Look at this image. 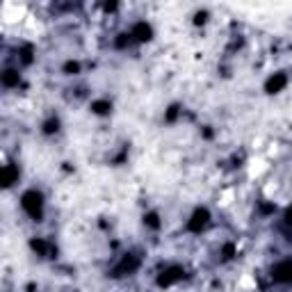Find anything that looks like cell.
<instances>
[{
	"label": "cell",
	"mask_w": 292,
	"mask_h": 292,
	"mask_svg": "<svg viewBox=\"0 0 292 292\" xmlns=\"http://www.w3.org/2000/svg\"><path fill=\"white\" fill-rule=\"evenodd\" d=\"M21 205H23V210L28 212L32 219H41V215H44V196L39 192H34V190L23 194Z\"/></svg>",
	"instance_id": "obj_1"
},
{
	"label": "cell",
	"mask_w": 292,
	"mask_h": 292,
	"mask_svg": "<svg viewBox=\"0 0 292 292\" xmlns=\"http://www.w3.org/2000/svg\"><path fill=\"white\" fill-rule=\"evenodd\" d=\"M151 34H153V30H151V25H146V23H137L130 32V37H135L137 41H149Z\"/></svg>",
	"instance_id": "obj_6"
},
{
	"label": "cell",
	"mask_w": 292,
	"mask_h": 292,
	"mask_svg": "<svg viewBox=\"0 0 292 292\" xmlns=\"http://www.w3.org/2000/svg\"><path fill=\"white\" fill-rule=\"evenodd\" d=\"M32 249H34L37 254H41V256H46L50 251L48 242H44V240H32Z\"/></svg>",
	"instance_id": "obj_10"
},
{
	"label": "cell",
	"mask_w": 292,
	"mask_h": 292,
	"mask_svg": "<svg viewBox=\"0 0 292 292\" xmlns=\"http://www.w3.org/2000/svg\"><path fill=\"white\" fill-rule=\"evenodd\" d=\"M144 222H146L151 228H158V226H160V222H158V215H153V212H151V215H146V217H144Z\"/></svg>",
	"instance_id": "obj_12"
},
{
	"label": "cell",
	"mask_w": 292,
	"mask_h": 292,
	"mask_svg": "<svg viewBox=\"0 0 292 292\" xmlns=\"http://www.w3.org/2000/svg\"><path fill=\"white\" fill-rule=\"evenodd\" d=\"M2 85L5 87H16L19 85V73L16 71H5L2 73Z\"/></svg>",
	"instance_id": "obj_9"
},
{
	"label": "cell",
	"mask_w": 292,
	"mask_h": 292,
	"mask_svg": "<svg viewBox=\"0 0 292 292\" xmlns=\"http://www.w3.org/2000/svg\"><path fill=\"white\" fill-rule=\"evenodd\" d=\"M137 265H139V262H137L135 256H126L124 260L119 262V267L114 269V272H117L119 276H121V274H130V272H135L137 269Z\"/></svg>",
	"instance_id": "obj_7"
},
{
	"label": "cell",
	"mask_w": 292,
	"mask_h": 292,
	"mask_svg": "<svg viewBox=\"0 0 292 292\" xmlns=\"http://www.w3.org/2000/svg\"><path fill=\"white\" fill-rule=\"evenodd\" d=\"M183 269L180 267H169V269H164V272L160 274V279H158V286H162V288H167V286H171V283H176V281H180L183 279Z\"/></svg>",
	"instance_id": "obj_4"
},
{
	"label": "cell",
	"mask_w": 292,
	"mask_h": 292,
	"mask_svg": "<svg viewBox=\"0 0 292 292\" xmlns=\"http://www.w3.org/2000/svg\"><path fill=\"white\" fill-rule=\"evenodd\" d=\"M44 130L48 132V135H50V132H55L57 130V119H55V121H48V124L44 126Z\"/></svg>",
	"instance_id": "obj_13"
},
{
	"label": "cell",
	"mask_w": 292,
	"mask_h": 292,
	"mask_svg": "<svg viewBox=\"0 0 292 292\" xmlns=\"http://www.w3.org/2000/svg\"><path fill=\"white\" fill-rule=\"evenodd\" d=\"M78 68H80V66H78V64H75V62H68L66 66H64V71H66V73H75Z\"/></svg>",
	"instance_id": "obj_14"
},
{
	"label": "cell",
	"mask_w": 292,
	"mask_h": 292,
	"mask_svg": "<svg viewBox=\"0 0 292 292\" xmlns=\"http://www.w3.org/2000/svg\"><path fill=\"white\" fill-rule=\"evenodd\" d=\"M224 258H230V256H233V247H230V244H226V249H224Z\"/></svg>",
	"instance_id": "obj_15"
},
{
	"label": "cell",
	"mask_w": 292,
	"mask_h": 292,
	"mask_svg": "<svg viewBox=\"0 0 292 292\" xmlns=\"http://www.w3.org/2000/svg\"><path fill=\"white\" fill-rule=\"evenodd\" d=\"M288 85V78L283 73H276V75H272L267 80V85H265V92H269V94H276V92H281V89Z\"/></svg>",
	"instance_id": "obj_5"
},
{
	"label": "cell",
	"mask_w": 292,
	"mask_h": 292,
	"mask_svg": "<svg viewBox=\"0 0 292 292\" xmlns=\"http://www.w3.org/2000/svg\"><path fill=\"white\" fill-rule=\"evenodd\" d=\"M274 281L276 283H292V260H283L274 267Z\"/></svg>",
	"instance_id": "obj_2"
},
{
	"label": "cell",
	"mask_w": 292,
	"mask_h": 292,
	"mask_svg": "<svg viewBox=\"0 0 292 292\" xmlns=\"http://www.w3.org/2000/svg\"><path fill=\"white\" fill-rule=\"evenodd\" d=\"M16 178H19V169L14 167V164H7V167H5V174H2V185L9 187Z\"/></svg>",
	"instance_id": "obj_8"
},
{
	"label": "cell",
	"mask_w": 292,
	"mask_h": 292,
	"mask_svg": "<svg viewBox=\"0 0 292 292\" xmlns=\"http://www.w3.org/2000/svg\"><path fill=\"white\" fill-rule=\"evenodd\" d=\"M92 110L96 114H107L110 112V103H107V100H96V103L92 105Z\"/></svg>",
	"instance_id": "obj_11"
},
{
	"label": "cell",
	"mask_w": 292,
	"mask_h": 292,
	"mask_svg": "<svg viewBox=\"0 0 292 292\" xmlns=\"http://www.w3.org/2000/svg\"><path fill=\"white\" fill-rule=\"evenodd\" d=\"M208 219H210V212L205 210V208H199V210L192 215V219L187 222V228L194 230V233H199V230L203 228L205 224H208Z\"/></svg>",
	"instance_id": "obj_3"
},
{
	"label": "cell",
	"mask_w": 292,
	"mask_h": 292,
	"mask_svg": "<svg viewBox=\"0 0 292 292\" xmlns=\"http://www.w3.org/2000/svg\"><path fill=\"white\" fill-rule=\"evenodd\" d=\"M286 222L292 226V210H288V212H286Z\"/></svg>",
	"instance_id": "obj_16"
}]
</instances>
